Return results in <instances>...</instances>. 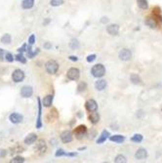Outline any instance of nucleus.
Wrapping results in <instances>:
<instances>
[{"label": "nucleus", "instance_id": "f704fd0d", "mask_svg": "<svg viewBox=\"0 0 162 163\" xmlns=\"http://www.w3.org/2000/svg\"><path fill=\"white\" fill-rule=\"evenodd\" d=\"M63 3H64V0H51V5L54 7L62 5Z\"/></svg>", "mask_w": 162, "mask_h": 163}, {"label": "nucleus", "instance_id": "ea45409f", "mask_svg": "<svg viewBox=\"0 0 162 163\" xmlns=\"http://www.w3.org/2000/svg\"><path fill=\"white\" fill-rule=\"evenodd\" d=\"M26 48H27V47H26V44H24V45L22 46L21 48H19V49H18V51H19L20 53H22V52H25Z\"/></svg>", "mask_w": 162, "mask_h": 163}, {"label": "nucleus", "instance_id": "58836bf2", "mask_svg": "<svg viewBox=\"0 0 162 163\" xmlns=\"http://www.w3.org/2000/svg\"><path fill=\"white\" fill-rule=\"evenodd\" d=\"M34 42H35V36H34V34H31L29 38V44L32 45V44H34Z\"/></svg>", "mask_w": 162, "mask_h": 163}, {"label": "nucleus", "instance_id": "4be33fe9", "mask_svg": "<svg viewBox=\"0 0 162 163\" xmlns=\"http://www.w3.org/2000/svg\"><path fill=\"white\" fill-rule=\"evenodd\" d=\"M109 140H110V141H112V142L120 144V143L124 142L125 137L122 136V135H114V136H110V137H109Z\"/></svg>", "mask_w": 162, "mask_h": 163}, {"label": "nucleus", "instance_id": "2eb2a0df", "mask_svg": "<svg viewBox=\"0 0 162 163\" xmlns=\"http://www.w3.org/2000/svg\"><path fill=\"white\" fill-rule=\"evenodd\" d=\"M146 25L147 26H150L151 27V29H155V27L157 26V21H156V19L154 17H147L146 19Z\"/></svg>", "mask_w": 162, "mask_h": 163}, {"label": "nucleus", "instance_id": "dca6fc26", "mask_svg": "<svg viewBox=\"0 0 162 163\" xmlns=\"http://www.w3.org/2000/svg\"><path fill=\"white\" fill-rule=\"evenodd\" d=\"M110 136V134L109 131H106V130H104L103 132H102V134L99 136V139L97 140V144H103L106 141V139H108L109 137Z\"/></svg>", "mask_w": 162, "mask_h": 163}, {"label": "nucleus", "instance_id": "39448f33", "mask_svg": "<svg viewBox=\"0 0 162 163\" xmlns=\"http://www.w3.org/2000/svg\"><path fill=\"white\" fill-rule=\"evenodd\" d=\"M25 78V72L21 71V69H16V71H14L13 73H12V79L14 82L16 83H19V82H22L24 80Z\"/></svg>", "mask_w": 162, "mask_h": 163}, {"label": "nucleus", "instance_id": "ddd939ff", "mask_svg": "<svg viewBox=\"0 0 162 163\" xmlns=\"http://www.w3.org/2000/svg\"><path fill=\"white\" fill-rule=\"evenodd\" d=\"M106 31L110 35H117L119 32V26L118 25H109L106 27Z\"/></svg>", "mask_w": 162, "mask_h": 163}, {"label": "nucleus", "instance_id": "412c9836", "mask_svg": "<svg viewBox=\"0 0 162 163\" xmlns=\"http://www.w3.org/2000/svg\"><path fill=\"white\" fill-rule=\"evenodd\" d=\"M77 154L76 152H66L64 150H58L56 151V156L59 157V156H75Z\"/></svg>", "mask_w": 162, "mask_h": 163}, {"label": "nucleus", "instance_id": "5701e85b", "mask_svg": "<svg viewBox=\"0 0 162 163\" xmlns=\"http://www.w3.org/2000/svg\"><path fill=\"white\" fill-rule=\"evenodd\" d=\"M34 5V0H22V7L24 9H30Z\"/></svg>", "mask_w": 162, "mask_h": 163}, {"label": "nucleus", "instance_id": "9b49d317", "mask_svg": "<svg viewBox=\"0 0 162 163\" xmlns=\"http://www.w3.org/2000/svg\"><path fill=\"white\" fill-rule=\"evenodd\" d=\"M38 117L36 120V128L40 129L42 127V122H41V114H42V105H41V101L38 98Z\"/></svg>", "mask_w": 162, "mask_h": 163}, {"label": "nucleus", "instance_id": "e433bc0d", "mask_svg": "<svg viewBox=\"0 0 162 163\" xmlns=\"http://www.w3.org/2000/svg\"><path fill=\"white\" fill-rule=\"evenodd\" d=\"M5 59H6L7 62H10V63L14 61V57L11 53H5Z\"/></svg>", "mask_w": 162, "mask_h": 163}, {"label": "nucleus", "instance_id": "f03ea898", "mask_svg": "<svg viewBox=\"0 0 162 163\" xmlns=\"http://www.w3.org/2000/svg\"><path fill=\"white\" fill-rule=\"evenodd\" d=\"M45 68H46V71H47V72L49 74H55L59 69V64L56 62V61L50 60L46 63Z\"/></svg>", "mask_w": 162, "mask_h": 163}, {"label": "nucleus", "instance_id": "20e7f679", "mask_svg": "<svg viewBox=\"0 0 162 163\" xmlns=\"http://www.w3.org/2000/svg\"><path fill=\"white\" fill-rule=\"evenodd\" d=\"M67 76L68 79H71V80H77V79L79 78V76H80L79 69L76 68H69L68 71H67Z\"/></svg>", "mask_w": 162, "mask_h": 163}, {"label": "nucleus", "instance_id": "cd10ccee", "mask_svg": "<svg viewBox=\"0 0 162 163\" xmlns=\"http://www.w3.org/2000/svg\"><path fill=\"white\" fill-rule=\"evenodd\" d=\"M1 42L4 43V44H10L11 43V35L10 34H4L2 37H1Z\"/></svg>", "mask_w": 162, "mask_h": 163}, {"label": "nucleus", "instance_id": "c9c22d12", "mask_svg": "<svg viewBox=\"0 0 162 163\" xmlns=\"http://www.w3.org/2000/svg\"><path fill=\"white\" fill-rule=\"evenodd\" d=\"M71 47L72 49H75V48H78L79 47V42H78L77 39H72L71 41Z\"/></svg>", "mask_w": 162, "mask_h": 163}, {"label": "nucleus", "instance_id": "a211bd4d", "mask_svg": "<svg viewBox=\"0 0 162 163\" xmlns=\"http://www.w3.org/2000/svg\"><path fill=\"white\" fill-rule=\"evenodd\" d=\"M53 103V95H47L46 97H44V99L42 101V105L45 106V108H49V106H52Z\"/></svg>", "mask_w": 162, "mask_h": 163}, {"label": "nucleus", "instance_id": "0eeeda50", "mask_svg": "<svg viewBox=\"0 0 162 163\" xmlns=\"http://www.w3.org/2000/svg\"><path fill=\"white\" fill-rule=\"evenodd\" d=\"M85 108L88 111H90V113H92V111H96L98 109V104H97V102L95 100L90 99L85 103Z\"/></svg>", "mask_w": 162, "mask_h": 163}, {"label": "nucleus", "instance_id": "393cba45", "mask_svg": "<svg viewBox=\"0 0 162 163\" xmlns=\"http://www.w3.org/2000/svg\"><path fill=\"white\" fill-rule=\"evenodd\" d=\"M138 6L140 7L143 10H146L149 8V3H147V0H137Z\"/></svg>", "mask_w": 162, "mask_h": 163}, {"label": "nucleus", "instance_id": "423d86ee", "mask_svg": "<svg viewBox=\"0 0 162 163\" xmlns=\"http://www.w3.org/2000/svg\"><path fill=\"white\" fill-rule=\"evenodd\" d=\"M118 57L121 61H129L132 58V53L129 49H122L120 50Z\"/></svg>", "mask_w": 162, "mask_h": 163}, {"label": "nucleus", "instance_id": "a19ab883", "mask_svg": "<svg viewBox=\"0 0 162 163\" xmlns=\"http://www.w3.org/2000/svg\"><path fill=\"white\" fill-rule=\"evenodd\" d=\"M44 48L45 49H51V48H52V45H51V43L50 42H46L45 44H44Z\"/></svg>", "mask_w": 162, "mask_h": 163}, {"label": "nucleus", "instance_id": "f8f14e48", "mask_svg": "<svg viewBox=\"0 0 162 163\" xmlns=\"http://www.w3.org/2000/svg\"><path fill=\"white\" fill-rule=\"evenodd\" d=\"M36 150L39 151L40 154H43L45 153L46 150H47V147H46V143L44 140H39L37 142V145H36Z\"/></svg>", "mask_w": 162, "mask_h": 163}, {"label": "nucleus", "instance_id": "bb28decb", "mask_svg": "<svg viewBox=\"0 0 162 163\" xmlns=\"http://www.w3.org/2000/svg\"><path fill=\"white\" fill-rule=\"evenodd\" d=\"M130 78H131V81L134 83V84H141L142 79L140 78V76H139L138 74H136V73H133Z\"/></svg>", "mask_w": 162, "mask_h": 163}, {"label": "nucleus", "instance_id": "a878e982", "mask_svg": "<svg viewBox=\"0 0 162 163\" xmlns=\"http://www.w3.org/2000/svg\"><path fill=\"white\" fill-rule=\"evenodd\" d=\"M152 15H153V17L155 19H158L159 21H161L162 19H161V10H160V8L159 7H154L153 8V10H152Z\"/></svg>", "mask_w": 162, "mask_h": 163}, {"label": "nucleus", "instance_id": "4c0bfd02", "mask_svg": "<svg viewBox=\"0 0 162 163\" xmlns=\"http://www.w3.org/2000/svg\"><path fill=\"white\" fill-rule=\"evenodd\" d=\"M96 60V55H89L87 57V62L88 63H92Z\"/></svg>", "mask_w": 162, "mask_h": 163}, {"label": "nucleus", "instance_id": "b1692460", "mask_svg": "<svg viewBox=\"0 0 162 163\" xmlns=\"http://www.w3.org/2000/svg\"><path fill=\"white\" fill-rule=\"evenodd\" d=\"M47 118H48L49 121H54L55 119H57V118H58L57 109H53L52 110H50V111H49V113H48Z\"/></svg>", "mask_w": 162, "mask_h": 163}, {"label": "nucleus", "instance_id": "473e14b6", "mask_svg": "<svg viewBox=\"0 0 162 163\" xmlns=\"http://www.w3.org/2000/svg\"><path fill=\"white\" fill-rule=\"evenodd\" d=\"M77 89H78V92L85 91V90L87 89V84H86L85 82H81V83H79V85H78Z\"/></svg>", "mask_w": 162, "mask_h": 163}, {"label": "nucleus", "instance_id": "37998d69", "mask_svg": "<svg viewBox=\"0 0 162 163\" xmlns=\"http://www.w3.org/2000/svg\"><path fill=\"white\" fill-rule=\"evenodd\" d=\"M4 55H5V52H4V50H3V49H0V58H2Z\"/></svg>", "mask_w": 162, "mask_h": 163}, {"label": "nucleus", "instance_id": "4468645a", "mask_svg": "<svg viewBox=\"0 0 162 163\" xmlns=\"http://www.w3.org/2000/svg\"><path fill=\"white\" fill-rule=\"evenodd\" d=\"M135 157L139 160H142V159H143V158H146L147 157L146 150H145V148H139L135 153Z\"/></svg>", "mask_w": 162, "mask_h": 163}, {"label": "nucleus", "instance_id": "f257e3e1", "mask_svg": "<svg viewBox=\"0 0 162 163\" xmlns=\"http://www.w3.org/2000/svg\"><path fill=\"white\" fill-rule=\"evenodd\" d=\"M91 73H92V75H93L94 77L101 78L105 74V68L104 64H95L93 68H92Z\"/></svg>", "mask_w": 162, "mask_h": 163}, {"label": "nucleus", "instance_id": "6e6552de", "mask_svg": "<svg viewBox=\"0 0 162 163\" xmlns=\"http://www.w3.org/2000/svg\"><path fill=\"white\" fill-rule=\"evenodd\" d=\"M33 94V89L30 86H24L21 89V96L22 98H29Z\"/></svg>", "mask_w": 162, "mask_h": 163}, {"label": "nucleus", "instance_id": "c756f323", "mask_svg": "<svg viewBox=\"0 0 162 163\" xmlns=\"http://www.w3.org/2000/svg\"><path fill=\"white\" fill-rule=\"evenodd\" d=\"M131 141L134 142V143H141L143 141V136L141 134H135L131 138Z\"/></svg>", "mask_w": 162, "mask_h": 163}, {"label": "nucleus", "instance_id": "2f4dec72", "mask_svg": "<svg viewBox=\"0 0 162 163\" xmlns=\"http://www.w3.org/2000/svg\"><path fill=\"white\" fill-rule=\"evenodd\" d=\"M16 60L18 61V62H21L22 64H26V58L24 57V56H22V53L18 54L16 56Z\"/></svg>", "mask_w": 162, "mask_h": 163}, {"label": "nucleus", "instance_id": "7c9ffc66", "mask_svg": "<svg viewBox=\"0 0 162 163\" xmlns=\"http://www.w3.org/2000/svg\"><path fill=\"white\" fill-rule=\"evenodd\" d=\"M126 161H127L126 158H125V156H123L122 154L117 155L114 159V162H116V163H125Z\"/></svg>", "mask_w": 162, "mask_h": 163}, {"label": "nucleus", "instance_id": "72a5a7b5", "mask_svg": "<svg viewBox=\"0 0 162 163\" xmlns=\"http://www.w3.org/2000/svg\"><path fill=\"white\" fill-rule=\"evenodd\" d=\"M11 162L12 163H22V162H25V158L21 156H16L15 158H13L11 160Z\"/></svg>", "mask_w": 162, "mask_h": 163}, {"label": "nucleus", "instance_id": "f3484780", "mask_svg": "<svg viewBox=\"0 0 162 163\" xmlns=\"http://www.w3.org/2000/svg\"><path fill=\"white\" fill-rule=\"evenodd\" d=\"M36 140H37L36 134L31 133L29 136H26V138L25 139V144H26V145H32V144H34L36 142Z\"/></svg>", "mask_w": 162, "mask_h": 163}, {"label": "nucleus", "instance_id": "aec40b11", "mask_svg": "<svg viewBox=\"0 0 162 163\" xmlns=\"http://www.w3.org/2000/svg\"><path fill=\"white\" fill-rule=\"evenodd\" d=\"M89 120L91 121V123L97 124L100 121V115H99V113H96V111H92L91 114L89 115Z\"/></svg>", "mask_w": 162, "mask_h": 163}, {"label": "nucleus", "instance_id": "1a4fd4ad", "mask_svg": "<svg viewBox=\"0 0 162 163\" xmlns=\"http://www.w3.org/2000/svg\"><path fill=\"white\" fill-rule=\"evenodd\" d=\"M61 140L62 142L64 143V144H67V143H71L72 141V133L71 131H64L62 134H61Z\"/></svg>", "mask_w": 162, "mask_h": 163}, {"label": "nucleus", "instance_id": "6ab92c4d", "mask_svg": "<svg viewBox=\"0 0 162 163\" xmlns=\"http://www.w3.org/2000/svg\"><path fill=\"white\" fill-rule=\"evenodd\" d=\"M95 87L98 91H103L105 88L106 87V81L104 79H100V80L96 81L95 83Z\"/></svg>", "mask_w": 162, "mask_h": 163}, {"label": "nucleus", "instance_id": "7ed1b4c3", "mask_svg": "<svg viewBox=\"0 0 162 163\" xmlns=\"http://www.w3.org/2000/svg\"><path fill=\"white\" fill-rule=\"evenodd\" d=\"M73 134L77 139H82L86 136L87 134V127L85 125H79L78 127H76L73 130Z\"/></svg>", "mask_w": 162, "mask_h": 163}, {"label": "nucleus", "instance_id": "c85d7f7f", "mask_svg": "<svg viewBox=\"0 0 162 163\" xmlns=\"http://www.w3.org/2000/svg\"><path fill=\"white\" fill-rule=\"evenodd\" d=\"M26 52H27V56H29V58L32 59L35 55H37V54L39 53V49H36V51H34V52H32V51H31V48H30V46H29V48H26Z\"/></svg>", "mask_w": 162, "mask_h": 163}, {"label": "nucleus", "instance_id": "79ce46f5", "mask_svg": "<svg viewBox=\"0 0 162 163\" xmlns=\"http://www.w3.org/2000/svg\"><path fill=\"white\" fill-rule=\"evenodd\" d=\"M69 60L73 61V62H76V61H78V58L75 57V56H71V57H69Z\"/></svg>", "mask_w": 162, "mask_h": 163}, {"label": "nucleus", "instance_id": "9d476101", "mask_svg": "<svg viewBox=\"0 0 162 163\" xmlns=\"http://www.w3.org/2000/svg\"><path fill=\"white\" fill-rule=\"evenodd\" d=\"M9 120H10L11 122L14 123V124L21 123L22 121V115H21L20 113H14L10 114V116H9Z\"/></svg>", "mask_w": 162, "mask_h": 163}]
</instances>
